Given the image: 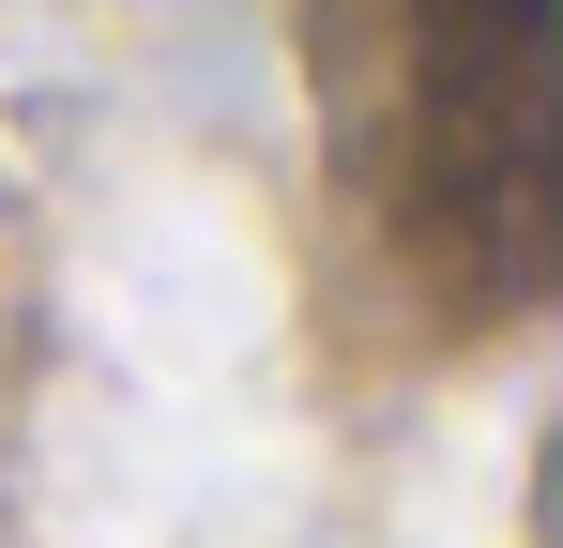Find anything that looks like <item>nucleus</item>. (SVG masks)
Listing matches in <instances>:
<instances>
[{"label": "nucleus", "mask_w": 563, "mask_h": 548, "mask_svg": "<svg viewBox=\"0 0 563 548\" xmlns=\"http://www.w3.org/2000/svg\"><path fill=\"white\" fill-rule=\"evenodd\" d=\"M380 46L396 198L472 289H533L563 183V0H380Z\"/></svg>", "instance_id": "f257e3e1"}]
</instances>
